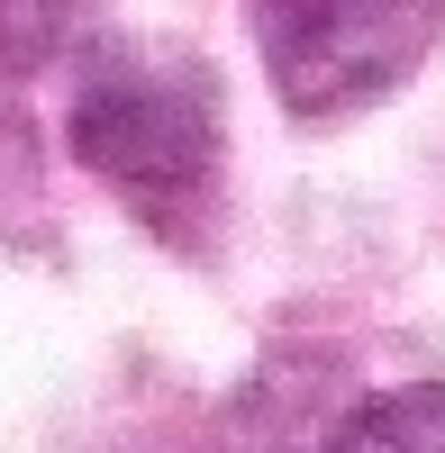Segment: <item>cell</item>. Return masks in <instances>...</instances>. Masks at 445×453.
<instances>
[{"label":"cell","instance_id":"obj_2","mask_svg":"<svg viewBox=\"0 0 445 453\" xmlns=\"http://www.w3.org/2000/svg\"><path fill=\"white\" fill-rule=\"evenodd\" d=\"M254 36L282 109L346 119L427 64V46L445 36V0H264Z\"/></svg>","mask_w":445,"mask_h":453},{"label":"cell","instance_id":"obj_3","mask_svg":"<svg viewBox=\"0 0 445 453\" xmlns=\"http://www.w3.org/2000/svg\"><path fill=\"white\" fill-rule=\"evenodd\" d=\"M327 453H445V381H410L363 399Z\"/></svg>","mask_w":445,"mask_h":453},{"label":"cell","instance_id":"obj_4","mask_svg":"<svg viewBox=\"0 0 445 453\" xmlns=\"http://www.w3.org/2000/svg\"><path fill=\"white\" fill-rule=\"evenodd\" d=\"M91 0H0V64L10 73H36L73 46V27H82Z\"/></svg>","mask_w":445,"mask_h":453},{"label":"cell","instance_id":"obj_1","mask_svg":"<svg viewBox=\"0 0 445 453\" xmlns=\"http://www.w3.org/2000/svg\"><path fill=\"white\" fill-rule=\"evenodd\" d=\"M73 155L128 200H182L218 155V91L182 55H100L73 91Z\"/></svg>","mask_w":445,"mask_h":453}]
</instances>
